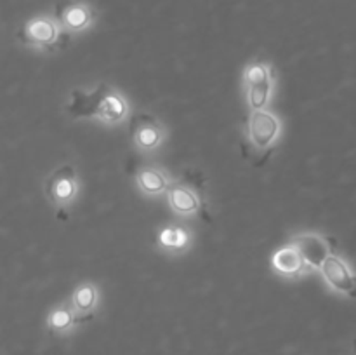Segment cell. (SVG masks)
<instances>
[{
  "mask_svg": "<svg viewBox=\"0 0 356 355\" xmlns=\"http://www.w3.org/2000/svg\"><path fill=\"white\" fill-rule=\"evenodd\" d=\"M138 184L146 194H160L167 188V180L160 171L156 169H145L139 173Z\"/></svg>",
  "mask_w": 356,
  "mask_h": 355,
  "instance_id": "cell-12",
  "label": "cell"
},
{
  "mask_svg": "<svg viewBox=\"0 0 356 355\" xmlns=\"http://www.w3.org/2000/svg\"><path fill=\"white\" fill-rule=\"evenodd\" d=\"M188 242V235L183 228H176L170 226L160 233V244L163 247H170V249H183Z\"/></svg>",
  "mask_w": 356,
  "mask_h": 355,
  "instance_id": "cell-14",
  "label": "cell"
},
{
  "mask_svg": "<svg viewBox=\"0 0 356 355\" xmlns=\"http://www.w3.org/2000/svg\"><path fill=\"white\" fill-rule=\"evenodd\" d=\"M132 138L134 143L143 150H152L162 139V129L159 127L155 118L148 117V115H139L132 120Z\"/></svg>",
  "mask_w": 356,
  "mask_h": 355,
  "instance_id": "cell-9",
  "label": "cell"
},
{
  "mask_svg": "<svg viewBox=\"0 0 356 355\" xmlns=\"http://www.w3.org/2000/svg\"><path fill=\"white\" fill-rule=\"evenodd\" d=\"M68 111L75 118L97 117L101 120L117 124L125 117L127 103H125L120 94L110 89L106 84H99L92 93L73 90Z\"/></svg>",
  "mask_w": 356,
  "mask_h": 355,
  "instance_id": "cell-1",
  "label": "cell"
},
{
  "mask_svg": "<svg viewBox=\"0 0 356 355\" xmlns=\"http://www.w3.org/2000/svg\"><path fill=\"white\" fill-rule=\"evenodd\" d=\"M320 270L334 289L351 296V298H356V275L346 267V263L341 258H337L336 254H330Z\"/></svg>",
  "mask_w": 356,
  "mask_h": 355,
  "instance_id": "cell-6",
  "label": "cell"
},
{
  "mask_svg": "<svg viewBox=\"0 0 356 355\" xmlns=\"http://www.w3.org/2000/svg\"><path fill=\"white\" fill-rule=\"evenodd\" d=\"M271 75L270 68L263 63H252L245 70V86L247 96H249V104L254 110H261L266 106L271 93Z\"/></svg>",
  "mask_w": 356,
  "mask_h": 355,
  "instance_id": "cell-2",
  "label": "cell"
},
{
  "mask_svg": "<svg viewBox=\"0 0 356 355\" xmlns=\"http://www.w3.org/2000/svg\"><path fill=\"white\" fill-rule=\"evenodd\" d=\"M45 190H47L49 198L58 205H66L70 200H73L76 194V181L73 167L63 166L56 173H52Z\"/></svg>",
  "mask_w": 356,
  "mask_h": 355,
  "instance_id": "cell-7",
  "label": "cell"
},
{
  "mask_svg": "<svg viewBox=\"0 0 356 355\" xmlns=\"http://www.w3.org/2000/svg\"><path fill=\"white\" fill-rule=\"evenodd\" d=\"M332 242L330 237L322 233H302L294 237L292 244L299 249L306 265L313 268H322L327 258L332 254Z\"/></svg>",
  "mask_w": 356,
  "mask_h": 355,
  "instance_id": "cell-4",
  "label": "cell"
},
{
  "mask_svg": "<svg viewBox=\"0 0 356 355\" xmlns=\"http://www.w3.org/2000/svg\"><path fill=\"white\" fill-rule=\"evenodd\" d=\"M92 9L83 2L61 3L58 9L59 23L72 31H79L87 28L90 24V21H92Z\"/></svg>",
  "mask_w": 356,
  "mask_h": 355,
  "instance_id": "cell-8",
  "label": "cell"
},
{
  "mask_svg": "<svg viewBox=\"0 0 356 355\" xmlns=\"http://www.w3.org/2000/svg\"><path fill=\"white\" fill-rule=\"evenodd\" d=\"M73 305L79 312H89L96 305V289L89 284L80 285L73 294Z\"/></svg>",
  "mask_w": 356,
  "mask_h": 355,
  "instance_id": "cell-13",
  "label": "cell"
},
{
  "mask_svg": "<svg viewBox=\"0 0 356 355\" xmlns=\"http://www.w3.org/2000/svg\"><path fill=\"white\" fill-rule=\"evenodd\" d=\"M280 132V122L273 113L264 110H254L249 117V138L254 148L264 152L270 150Z\"/></svg>",
  "mask_w": 356,
  "mask_h": 355,
  "instance_id": "cell-3",
  "label": "cell"
},
{
  "mask_svg": "<svg viewBox=\"0 0 356 355\" xmlns=\"http://www.w3.org/2000/svg\"><path fill=\"white\" fill-rule=\"evenodd\" d=\"M73 322H75V319H73L72 310H68V308L56 310V312H52L51 319H49V324H51L52 329H56V331L66 329V327L72 326Z\"/></svg>",
  "mask_w": 356,
  "mask_h": 355,
  "instance_id": "cell-15",
  "label": "cell"
},
{
  "mask_svg": "<svg viewBox=\"0 0 356 355\" xmlns=\"http://www.w3.org/2000/svg\"><path fill=\"white\" fill-rule=\"evenodd\" d=\"M271 263H273V268L278 271V274L284 275H299L305 268V260H302L301 253H299L298 247L292 244V246H285L282 249H278L277 253L271 258Z\"/></svg>",
  "mask_w": 356,
  "mask_h": 355,
  "instance_id": "cell-10",
  "label": "cell"
},
{
  "mask_svg": "<svg viewBox=\"0 0 356 355\" xmlns=\"http://www.w3.org/2000/svg\"><path fill=\"white\" fill-rule=\"evenodd\" d=\"M169 204L179 214H191L200 207V198L190 188L174 184V187H169Z\"/></svg>",
  "mask_w": 356,
  "mask_h": 355,
  "instance_id": "cell-11",
  "label": "cell"
},
{
  "mask_svg": "<svg viewBox=\"0 0 356 355\" xmlns=\"http://www.w3.org/2000/svg\"><path fill=\"white\" fill-rule=\"evenodd\" d=\"M19 38L30 45L54 49L58 47L61 31H59L58 23L51 17H35L24 24L23 30L19 31Z\"/></svg>",
  "mask_w": 356,
  "mask_h": 355,
  "instance_id": "cell-5",
  "label": "cell"
}]
</instances>
